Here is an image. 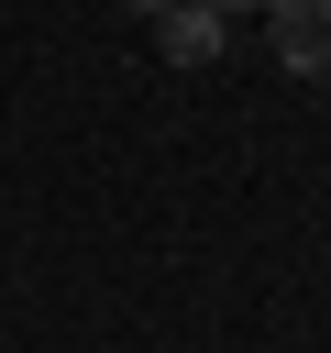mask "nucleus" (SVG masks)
I'll use <instances>...</instances> for the list:
<instances>
[{"instance_id": "1", "label": "nucleus", "mask_w": 331, "mask_h": 353, "mask_svg": "<svg viewBox=\"0 0 331 353\" xmlns=\"http://www.w3.org/2000/svg\"><path fill=\"white\" fill-rule=\"evenodd\" d=\"M265 33H276V66L287 77H320L331 66V0H265Z\"/></svg>"}, {"instance_id": "2", "label": "nucleus", "mask_w": 331, "mask_h": 353, "mask_svg": "<svg viewBox=\"0 0 331 353\" xmlns=\"http://www.w3.org/2000/svg\"><path fill=\"white\" fill-rule=\"evenodd\" d=\"M221 44H232V22H221L210 0H166V11H154V55H166V66H221Z\"/></svg>"}, {"instance_id": "3", "label": "nucleus", "mask_w": 331, "mask_h": 353, "mask_svg": "<svg viewBox=\"0 0 331 353\" xmlns=\"http://www.w3.org/2000/svg\"><path fill=\"white\" fill-rule=\"evenodd\" d=\"M210 11H221V22H232V11H265V0H210Z\"/></svg>"}, {"instance_id": "4", "label": "nucleus", "mask_w": 331, "mask_h": 353, "mask_svg": "<svg viewBox=\"0 0 331 353\" xmlns=\"http://www.w3.org/2000/svg\"><path fill=\"white\" fill-rule=\"evenodd\" d=\"M132 11H143V22H154V11H166V0H132Z\"/></svg>"}]
</instances>
